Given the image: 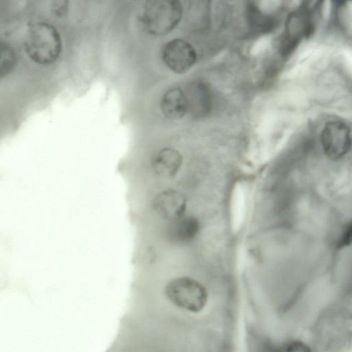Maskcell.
<instances>
[{
    "instance_id": "cell-1",
    "label": "cell",
    "mask_w": 352,
    "mask_h": 352,
    "mask_svg": "<svg viewBox=\"0 0 352 352\" xmlns=\"http://www.w3.org/2000/svg\"><path fill=\"white\" fill-rule=\"evenodd\" d=\"M182 14L180 3L171 0L148 1L140 14V23L148 34L161 36L168 34L179 23Z\"/></svg>"
},
{
    "instance_id": "cell-2",
    "label": "cell",
    "mask_w": 352,
    "mask_h": 352,
    "mask_svg": "<svg viewBox=\"0 0 352 352\" xmlns=\"http://www.w3.org/2000/svg\"><path fill=\"white\" fill-rule=\"evenodd\" d=\"M24 48L34 62L41 65L52 63L58 58L61 50L58 32L47 23H35L27 33Z\"/></svg>"
},
{
    "instance_id": "cell-3",
    "label": "cell",
    "mask_w": 352,
    "mask_h": 352,
    "mask_svg": "<svg viewBox=\"0 0 352 352\" xmlns=\"http://www.w3.org/2000/svg\"><path fill=\"white\" fill-rule=\"evenodd\" d=\"M164 292L173 305L192 313L203 310L208 299L206 287L197 280L188 276H179L170 280L166 285Z\"/></svg>"
},
{
    "instance_id": "cell-4",
    "label": "cell",
    "mask_w": 352,
    "mask_h": 352,
    "mask_svg": "<svg viewBox=\"0 0 352 352\" xmlns=\"http://www.w3.org/2000/svg\"><path fill=\"white\" fill-rule=\"evenodd\" d=\"M197 57L192 45L182 38L168 42L162 52V58L166 67L179 74L187 72L195 65Z\"/></svg>"
},
{
    "instance_id": "cell-5",
    "label": "cell",
    "mask_w": 352,
    "mask_h": 352,
    "mask_svg": "<svg viewBox=\"0 0 352 352\" xmlns=\"http://www.w3.org/2000/svg\"><path fill=\"white\" fill-rule=\"evenodd\" d=\"M322 145L326 155L332 160L343 157L350 149L352 139L348 126L339 121H330L321 134Z\"/></svg>"
},
{
    "instance_id": "cell-6",
    "label": "cell",
    "mask_w": 352,
    "mask_h": 352,
    "mask_svg": "<svg viewBox=\"0 0 352 352\" xmlns=\"http://www.w3.org/2000/svg\"><path fill=\"white\" fill-rule=\"evenodd\" d=\"M314 29L309 10L302 8L289 16L280 50L285 55L291 53L303 37H309Z\"/></svg>"
},
{
    "instance_id": "cell-7",
    "label": "cell",
    "mask_w": 352,
    "mask_h": 352,
    "mask_svg": "<svg viewBox=\"0 0 352 352\" xmlns=\"http://www.w3.org/2000/svg\"><path fill=\"white\" fill-rule=\"evenodd\" d=\"M153 207L161 218L171 221L185 214L187 199L181 192L167 189L155 197Z\"/></svg>"
},
{
    "instance_id": "cell-8",
    "label": "cell",
    "mask_w": 352,
    "mask_h": 352,
    "mask_svg": "<svg viewBox=\"0 0 352 352\" xmlns=\"http://www.w3.org/2000/svg\"><path fill=\"white\" fill-rule=\"evenodd\" d=\"M200 231V223L192 215L184 214L170 221L167 235L168 239L177 245H186L193 241Z\"/></svg>"
},
{
    "instance_id": "cell-9",
    "label": "cell",
    "mask_w": 352,
    "mask_h": 352,
    "mask_svg": "<svg viewBox=\"0 0 352 352\" xmlns=\"http://www.w3.org/2000/svg\"><path fill=\"white\" fill-rule=\"evenodd\" d=\"M182 155L174 148L166 147L160 150L153 157L151 166L154 173L164 178H171L177 175L182 164Z\"/></svg>"
},
{
    "instance_id": "cell-10",
    "label": "cell",
    "mask_w": 352,
    "mask_h": 352,
    "mask_svg": "<svg viewBox=\"0 0 352 352\" xmlns=\"http://www.w3.org/2000/svg\"><path fill=\"white\" fill-rule=\"evenodd\" d=\"M160 107L163 114L170 120H179L188 111L185 92L179 87L167 90L162 96Z\"/></svg>"
},
{
    "instance_id": "cell-11",
    "label": "cell",
    "mask_w": 352,
    "mask_h": 352,
    "mask_svg": "<svg viewBox=\"0 0 352 352\" xmlns=\"http://www.w3.org/2000/svg\"><path fill=\"white\" fill-rule=\"evenodd\" d=\"M185 92V91H184ZM188 111L195 116L207 114L210 107V97L207 87L200 82L191 83L185 92Z\"/></svg>"
},
{
    "instance_id": "cell-12",
    "label": "cell",
    "mask_w": 352,
    "mask_h": 352,
    "mask_svg": "<svg viewBox=\"0 0 352 352\" xmlns=\"http://www.w3.org/2000/svg\"><path fill=\"white\" fill-rule=\"evenodd\" d=\"M16 54L7 45H1L0 47V76H6L13 69L16 64Z\"/></svg>"
},
{
    "instance_id": "cell-13",
    "label": "cell",
    "mask_w": 352,
    "mask_h": 352,
    "mask_svg": "<svg viewBox=\"0 0 352 352\" xmlns=\"http://www.w3.org/2000/svg\"><path fill=\"white\" fill-rule=\"evenodd\" d=\"M279 352H313L311 348L300 340H292L286 342Z\"/></svg>"
},
{
    "instance_id": "cell-14",
    "label": "cell",
    "mask_w": 352,
    "mask_h": 352,
    "mask_svg": "<svg viewBox=\"0 0 352 352\" xmlns=\"http://www.w3.org/2000/svg\"><path fill=\"white\" fill-rule=\"evenodd\" d=\"M351 244H352V221L347 225L343 231L337 245L338 248H344Z\"/></svg>"
},
{
    "instance_id": "cell-15",
    "label": "cell",
    "mask_w": 352,
    "mask_h": 352,
    "mask_svg": "<svg viewBox=\"0 0 352 352\" xmlns=\"http://www.w3.org/2000/svg\"><path fill=\"white\" fill-rule=\"evenodd\" d=\"M68 8V2L67 1L58 0L54 1L52 3V12L58 16L64 15Z\"/></svg>"
}]
</instances>
